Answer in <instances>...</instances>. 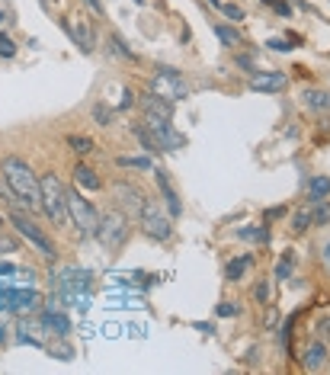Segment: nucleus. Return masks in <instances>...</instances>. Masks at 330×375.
I'll list each match as a JSON object with an SVG mask.
<instances>
[{
	"mask_svg": "<svg viewBox=\"0 0 330 375\" xmlns=\"http://www.w3.org/2000/svg\"><path fill=\"white\" fill-rule=\"evenodd\" d=\"M330 196V177H311L308 180V202H324Z\"/></svg>",
	"mask_w": 330,
	"mask_h": 375,
	"instance_id": "nucleus-17",
	"label": "nucleus"
},
{
	"mask_svg": "<svg viewBox=\"0 0 330 375\" xmlns=\"http://www.w3.org/2000/svg\"><path fill=\"white\" fill-rule=\"evenodd\" d=\"M317 334H321L324 340H330V318H324L321 324H317Z\"/></svg>",
	"mask_w": 330,
	"mask_h": 375,
	"instance_id": "nucleus-38",
	"label": "nucleus"
},
{
	"mask_svg": "<svg viewBox=\"0 0 330 375\" xmlns=\"http://www.w3.org/2000/svg\"><path fill=\"white\" fill-rule=\"evenodd\" d=\"M263 4H266V7H276V4H279V0H263Z\"/></svg>",
	"mask_w": 330,
	"mask_h": 375,
	"instance_id": "nucleus-43",
	"label": "nucleus"
},
{
	"mask_svg": "<svg viewBox=\"0 0 330 375\" xmlns=\"http://www.w3.org/2000/svg\"><path fill=\"white\" fill-rule=\"evenodd\" d=\"M0 228H4V218H0Z\"/></svg>",
	"mask_w": 330,
	"mask_h": 375,
	"instance_id": "nucleus-47",
	"label": "nucleus"
},
{
	"mask_svg": "<svg viewBox=\"0 0 330 375\" xmlns=\"http://www.w3.org/2000/svg\"><path fill=\"white\" fill-rule=\"evenodd\" d=\"M87 4H90V7L96 10V13H103V4H100V0H87Z\"/></svg>",
	"mask_w": 330,
	"mask_h": 375,
	"instance_id": "nucleus-42",
	"label": "nucleus"
},
{
	"mask_svg": "<svg viewBox=\"0 0 330 375\" xmlns=\"http://www.w3.org/2000/svg\"><path fill=\"white\" fill-rule=\"evenodd\" d=\"M13 250H16V240L7 237V234H0V253H13Z\"/></svg>",
	"mask_w": 330,
	"mask_h": 375,
	"instance_id": "nucleus-33",
	"label": "nucleus"
},
{
	"mask_svg": "<svg viewBox=\"0 0 330 375\" xmlns=\"http://www.w3.org/2000/svg\"><path fill=\"white\" fill-rule=\"evenodd\" d=\"M215 314H218V318H231V314H237V305H218Z\"/></svg>",
	"mask_w": 330,
	"mask_h": 375,
	"instance_id": "nucleus-34",
	"label": "nucleus"
},
{
	"mask_svg": "<svg viewBox=\"0 0 330 375\" xmlns=\"http://www.w3.org/2000/svg\"><path fill=\"white\" fill-rule=\"evenodd\" d=\"M151 93L161 96V100H167V103H177V100H186V96H189V87L180 80V74L173 68H161L151 77Z\"/></svg>",
	"mask_w": 330,
	"mask_h": 375,
	"instance_id": "nucleus-6",
	"label": "nucleus"
},
{
	"mask_svg": "<svg viewBox=\"0 0 330 375\" xmlns=\"http://www.w3.org/2000/svg\"><path fill=\"white\" fill-rule=\"evenodd\" d=\"M0 173H4L7 180V186L16 192V199L26 202V212H35V209H42V196H39V180H35L32 173V167L23 161V157H4L0 161Z\"/></svg>",
	"mask_w": 330,
	"mask_h": 375,
	"instance_id": "nucleus-1",
	"label": "nucleus"
},
{
	"mask_svg": "<svg viewBox=\"0 0 330 375\" xmlns=\"http://www.w3.org/2000/svg\"><path fill=\"white\" fill-rule=\"evenodd\" d=\"M253 298H256V301H263V305H266V301H270V285H266L263 279L253 285Z\"/></svg>",
	"mask_w": 330,
	"mask_h": 375,
	"instance_id": "nucleus-27",
	"label": "nucleus"
},
{
	"mask_svg": "<svg viewBox=\"0 0 330 375\" xmlns=\"http://www.w3.org/2000/svg\"><path fill=\"white\" fill-rule=\"evenodd\" d=\"M212 4H215V7H222V4H225V0H212Z\"/></svg>",
	"mask_w": 330,
	"mask_h": 375,
	"instance_id": "nucleus-45",
	"label": "nucleus"
},
{
	"mask_svg": "<svg viewBox=\"0 0 330 375\" xmlns=\"http://www.w3.org/2000/svg\"><path fill=\"white\" fill-rule=\"evenodd\" d=\"M74 180H77L80 186H87V189H103V180L96 177L87 164H77V167H74Z\"/></svg>",
	"mask_w": 330,
	"mask_h": 375,
	"instance_id": "nucleus-18",
	"label": "nucleus"
},
{
	"mask_svg": "<svg viewBox=\"0 0 330 375\" xmlns=\"http://www.w3.org/2000/svg\"><path fill=\"white\" fill-rule=\"evenodd\" d=\"M282 87H285V74H282V71H263V74L250 77V90H256V93H276Z\"/></svg>",
	"mask_w": 330,
	"mask_h": 375,
	"instance_id": "nucleus-10",
	"label": "nucleus"
},
{
	"mask_svg": "<svg viewBox=\"0 0 330 375\" xmlns=\"http://www.w3.org/2000/svg\"><path fill=\"white\" fill-rule=\"evenodd\" d=\"M93 119H96V125H109V119H113V113H109L106 106H93Z\"/></svg>",
	"mask_w": 330,
	"mask_h": 375,
	"instance_id": "nucleus-28",
	"label": "nucleus"
},
{
	"mask_svg": "<svg viewBox=\"0 0 330 375\" xmlns=\"http://www.w3.org/2000/svg\"><path fill=\"white\" fill-rule=\"evenodd\" d=\"M68 32H71V39L80 45V52H83V55H90V52H93L96 39H93V26H90V19L77 16V23H74V26H68Z\"/></svg>",
	"mask_w": 330,
	"mask_h": 375,
	"instance_id": "nucleus-11",
	"label": "nucleus"
},
{
	"mask_svg": "<svg viewBox=\"0 0 330 375\" xmlns=\"http://www.w3.org/2000/svg\"><path fill=\"white\" fill-rule=\"evenodd\" d=\"M154 180H157V189H161V196H164V202H167V209H170V215H177L183 212V205H180V196L173 192V183H170V177H167V170H154Z\"/></svg>",
	"mask_w": 330,
	"mask_h": 375,
	"instance_id": "nucleus-12",
	"label": "nucleus"
},
{
	"mask_svg": "<svg viewBox=\"0 0 330 375\" xmlns=\"http://www.w3.org/2000/svg\"><path fill=\"white\" fill-rule=\"evenodd\" d=\"M301 362H304V369H311V372H314V369H321L324 362H327V346H324L321 340L311 343L308 349H304V359H301Z\"/></svg>",
	"mask_w": 330,
	"mask_h": 375,
	"instance_id": "nucleus-16",
	"label": "nucleus"
},
{
	"mask_svg": "<svg viewBox=\"0 0 330 375\" xmlns=\"http://www.w3.org/2000/svg\"><path fill=\"white\" fill-rule=\"evenodd\" d=\"M13 273H16V266H13V263H0V279H10Z\"/></svg>",
	"mask_w": 330,
	"mask_h": 375,
	"instance_id": "nucleus-37",
	"label": "nucleus"
},
{
	"mask_svg": "<svg viewBox=\"0 0 330 375\" xmlns=\"http://www.w3.org/2000/svg\"><path fill=\"white\" fill-rule=\"evenodd\" d=\"M141 228H144V234L154 237V240H167L170 234H173V225H170V218L154 205V199H144V209H141Z\"/></svg>",
	"mask_w": 330,
	"mask_h": 375,
	"instance_id": "nucleus-8",
	"label": "nucleus"
},
{
	"mask_svg": "<svg viewBox=\"0 0 330 375\" xmlns=\"http://www.w3.org/2000/svg\"><path fill=\"white\" fill-rule=\"evenodd\" d=\"M64 205H68V218L74 222L77 234H80V237H90V234L96 231V222H100L96 209L80 196L77 189H64Z\"/></svg>",
	"mask_w": 330,
	"mask_h": 375,
	"instance_id": "nucleus-4",
	"label": "nucleus"
},
{
	"mask_svg": "<svg viewBox=\"0 0 330 375\" xmlns=\"http://www.w3.org/2000/svg\"><path fill=\"white\" fill-rule=\"evenodd\" d=\"M250 263H253V257H250V253H244V257H234V260L228 263V270H225V273H228V279H231V282H237L240 276L250 270Z\"/></svg>",
	"mask_w": 330,
	"mask_h": 375,
	"instance_id": "nucleus-19",
	"label": "nucleus"
},
{
	"mask_svg": "<svg viewBox=\"0 0 330 375\" xmlns=\"http://www.w3.org/2000/svg\"><path fill=\"white\" fill-rule=\"evenodd\" d=\"M301 103L314 113H327L330 109V93L327 90H301Z\"/></svg>",
	"mask_w": 330,
	"mask_h": 375,
	"instance_id": "nucleus-14",
	"label": "nucleus"
},
{
	"mask_svg": "<svg viewBox=\"0 0 330 375\" xmlns=\"http://www.w3.org/2000/svg\"><path fill=\"white\" fill-rule=\"evenodd\" d=\"M13 52H16V45L7 39V35H0V55L4 58H13Z\"/></svg>",
	"mask_w": 330,
	"mask_h": 375,
	"instance_id": "nucleus-32",
	"label": "nucleus"
},
{
	"mask_svg": "<svg viewBox=\"0 0 330 375\" xmlns=\"http://www.w3.org/2000/svg\"><path fill=\"white\" fill-rule=\"evenodd\" d=\"M292 266H295V253H292V250H285V253H282V260L276 263V279H279V282L292 276Z\"/></svg>",
	"mask_w": 330,
	"mask_h": 375,
	"instance_id": "nucleus-21",
	"label": "nucleus"
},
{
	"mask_svg": "<svg viewBox=\"0 0 330 375\" xmlns=\"http://www.w3.org/2000/svg\"><path fill=\"white\" fill-rule=\"evenodd\" d=\"M273 10H276V13H279V16H292V7L285 4V0H279V4H276Z\"/></svg>",
	"mask_w": 330,
	"mask_h": 375,
	"instance_id": "nucleus-41",
	"label": "nucleus"
},
{
	"mask_svg": "<svg viewBox=\"0 0 330 375\" xmlns=\"http://www.w3.org/2000/svg\"><path fill=\"white\" fill-rule=\"evenodd\" d=\"M48 349H52V346H48ZM52 353H55L58 359H71V346H64V343H58V346L52 349Z\"/></svg>",
	"mask_w": 330,
	"mask_h": 375,
	"instance_id": "nucleus-35",
	"label": "nucleus"
},
{
	"mask_svg": "<svg viewBox=\"0 0 330 375\" xmlns=\"http://www.w3.org/2000/svg\"><path fill=\"white\" fill-rule=\"evenodd\" d=\"M39 196H42V209L48 212V218L55 225H68V205H64V186L55 173H42L39 180Z\"/></svg>",
	"mask_w": 330,
	"mask_h": 375,
	"instance_id": "nucleus-3",
	"label": "nucleus"
},
{
	"mask_svg": "<svg viewBox=\"0 0 330 375\" xmlns=\"http://www.w3.org/2000/svg\"><path fill=\"white\" fill-rule=\"evenodd\" d=\"M144 125L151 128V135L157 138L161 151H177L186 144V138L177 135L173 125H170V103L161 100V96H144Z\"/></svg>",
	"mask_w": 330,
	"mask_h": 375,
	"instance_id": "nucleus-2",
	"label": "nucleus"
},
{
	"mask_svg": "<svg viewBox=\"0 0 330 375\" xmlns=\"http://www.w3.org/2000/svg\"><path fill=\"white\" fill-rule=\"evenodd\" d=\"M113 42H116V48H119V55H125V58H131V48L122 42V35H113Z\"/></svg>",
	"mask_w": 330,
	"mask_h": 375,
	"instance_id": "nucleus-36",
	"label": "nucleus"
},
{
	"mask_svg": "<svg viewBox=\"0 0 330 375\" xmlns=\"http://www.w3.org/2000/svg\"><path fill=\"white\" fill-rule=\"evenodd\" d=\"M314 205H317V209L311 212V222L314 225H327L330 222V205H324V202H314Z\"/></svg>",
	"mask_w": 330,
	"mask_h": 375,
	"instance_id": "nucleus-26",
	"label": "nucleus"
},
{
	"mask_svg": "<svg viewBox=\"0 0 330 375\" xmlns=\"http://www.w3.org/2000/svg\"><path fill=\"white\" fill-rule=\"evenodd\" d=\"M39 301H42V295L35 292V289H26V292H13V308H10V311H16V314H32L35 308H39Z\"/></svg>",
	"mask_w": 330,
	"mask_h": 375,
	"instance_id": "nucleus-13",
	"label": "nucleus"
},
{
	"mask_svg": "<svg viewBox=\"0 0 330 375\" xmlns=\"http://www.w3.org/2000/svg\"><path fill=\"white\" fill-rule=\"evenodd\" d=\"M13 225H16V231H19L23 237H26V240H29V244H32L35 250L42 253V257L55 260V244L48 240V234H45L42 228L35 225V222H32V218H29V215L23 212V209H13Z\"/></svg>",
	"mask_w": 330,
	"mask_h": 375,
	"instance_id": "nucleus-7",
	"label": "nucleus"
},
{
	"mask_svg": "<svg viewBox=\"0 0 330 375\" xmlns=\"http://www.w3.org/2000/svg\"><path fill=\"white\" fill-rule=\"evenodd\" d=\"M122 96H125V100L119 103V109H128V106H135V93H131V90H125Z\"/></svg>",
	"mask_w": 330,
	"mask_h": 375,
	"instance_id": "nucleus-39",
	"label": "nucleus"
},
{
	"mask_svg": "<svg viewBox=\"0 0 330 375\" xmlns=\"http://www.w3.org/2000/svg\"><path fill=\"white\" fill-rule=\"evenodd\" d=\"M270 48H276V52H289L292 45H289L285 39H270Z\"/></svg>",
	"mask_w": 330,
	"mask_h": 375,
	"instance_id": "nucleus-40",
	"label": "nucleus"
},
{
	"mask_svg": "<svg viewBox=\"0 0 330 375\" xmlns=\"http://www.w3.org/2000/svg\"><path fill=\"white\" fill-rule=\"evenodd\" d=\"M222 10H225L228 19H244V10H240L237 4H222Z\"/></svg>",
	"mask_w": 330,
	"mask_h": 375,
	"instance_id": "nucleus-30",
	"label": "nucleus"
},
{
	"mask_svg": "<svg viewBox=\"0 0 330 375\" xmlns=\"http://www.w3.org/2000/svg\"><path fill=\"white\" fill-rule=\"evenodd\" d=\"M308 225H314L311 222V209H308V205H301V209L292 215V231L301 234V231H308Z\"/></svg>",
	"mask_w": 330,
	"mask_h": 375,
	"instance_id": "nucleus-20",
	"label": "nucleus"
},
{
	"mask_svg": "<svg viewBox=\"0 0 330 375\" xmlns=\"http://www.w3.org/2000/svg\"><path fill=\"white\" fill-rule=\"evenodd\" d=\"M135 138L144 144V151H161V144H157V138L151 135V128H148V125H144V128L138 125V128H135Z\"/></svg>",
	"mask_w": 330,
	"mask_h": 375,
	"instance_id": "nucleus-23",
	"label": "nucleus"
},
{
	"mask_svg": "<svg viewBox=\"0 0 330 375\" xmlns=\"http://www.w3.org/2000/svg\"><path fill=\"white\" fill-rule=\"evenodd\" d=\"M282 215H285V205H273V209L263 212V218L266 222H276V218H282Z\"/></svg>",
	"mask_w": 330,
	"mask_h": 375,
	"instance_id": "nucleus-31",
	"label": "nucleus"
},
{
	"mask_svg": "<svg viewBox=\"0 0 330 375\" xmlns=\"http://www.w3.org/2000/svg\"><path fill=\"white\" fill-rule=\"evenodd\" d=\"M125 234H128V222H125V215H122V212H106L103 218L96 222V231H93V237L100 240L106 250L122 247Z\"/></svg>",
	"mask_w": 330,
	"mask_h": 375,
	"instance_id": "nucleus-5",
	"label": "nucleus"
},
{
	"mask_svg": "<svg viewBox=\"0 0 330 375\" xmlns=\"http://www.w3.org/2000/svg\"><path fill=\"white\" fill-rule=\"evenodd\" d=\"M13 308V289H0V311Z\"/></svg>",
	"mask_w": 330,
	"mask_h": 375,
	"instance_id": "nucleus-29",
	"label": "nucleus"
},
{
	"mask_svg": "<svg viewBox=\"0 0 330 375\" xmlns=\"http://www.w3.org/2000/svg\"><path fill=\"white\" fill-rule=\"evenodd\" d=\"M68 148L74 151V154H80V157H83V154H90V151H93V141H90L87 135H71V138H68Z\"/></svg>",
	"mask_w": 330,
	"mask_h": 375,
	"instance_id": "nucleus-22",
	"label": "nucleus"
},
{
	"mask_svg": "<svg viewBox=\"0 0 330 375\" xmlns=\"http://www.w3.org/2000/svg\"><path fill=\"white\" fill-rule=\"evenodd\" d=\"M4 19H7V16H4V13H0V23H4Z\"/></svg>",
	"mask_w": 330,
	"mask_h": 375,
	"instance_id": "nucleus-46",
	"label": "nucleus"
},
{
	"mask_svg": "<svg viewBox=\"0 0 330 375\" xmlns=\"http://www.w3.org/2000/svg\"><path fill=\"white\" fill-rule=\"evenodd\" d=\"M215 35H218L225 45H240V32L231 29V26H215Z\"/></svg>",
	"mask_w": 330,
	"mask_h": 375,
	"instance_id": "nucleus-24",
	"label": "nucleus"
},
{
	"mask_svg": "<svg viewBox=\"0 0 330 375\" xmlns=\"http://www.w3.org/2000/svg\"><path fill=\"white\" fill-rule=\"evenodd\" d=\"M42 321H45V327L52 330V334H58V337H68V334H71V321L64 318V314H58L55 308H48V311L42 314Z\"/></svg>",
	"mask_w": 330,
	"mask_h": 375,
	"instance_id": "nucleus-15",
	"label": "nucleus"
},
{
	"mask_svg": "<svg viewBox=\"0 0 330 375\" xmlns=\"http://www.w3.org/2000/svg\"><path fill=\"white\" fill-rule=\"evenodd\" d=\"M113 196H116V205L125 215L131 218H141V209H144V192L135 186V183H125V180H119L113 186Z\"/></svg>",
	"mask_w": 330,
	"mask_h": 375,
	"instance_id": "nucleus-9",
	"label": "nucleus"
},
{
	"mask_svg": "<svg viewBox=\"0 0 330 375\" xmlns=\"http://www.w3.org/2000/svg\"><path fill=\"white\" fill-rule=\"evenodd\" d=\"M119 167H138V170H151V161H148V157H119V161H116Z\"/></svg>",
	"mask_w": 330,
	"mask_h": 375,
	"instance_id": "nucleus-25",
	"label": "nucleus"
},
{
	"mask_svg": "<svg viewBox=\"0 0 330 375\" xmlns=\"http://www.w3.org/2000/svg\"><path fill=\"white\" fill-rule=\"evenodd\" d=\"M324 257H327V263H330V244H327V253H324Z\"/></svg>",
	"mask_w": 330,
	"mask_h": 375,
	"instance_id": "nucleus-44",
	"label": "nucleus"
}]
</instances>
